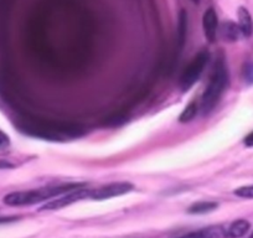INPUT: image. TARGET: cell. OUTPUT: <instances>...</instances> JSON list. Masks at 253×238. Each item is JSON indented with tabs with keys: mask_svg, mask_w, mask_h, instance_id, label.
<instances>
[{
	"mask_svg": "<svg viewBox=\"0 0 253 238\" xmlns=\"http://www.w3.org/2000/svg\"><path fill=\"white\" fill-rule=\"evenodd\" d=\"M228 86V70L223 58H218L215 62L212 74H211L209 84L201 99V113L204 116L211 113L217 103L220 102L221 97L225 93Z\"/></svg>",
	"mask_w": 253,
	"mask_h": 238,
	"instance_id": "1",
	"label": "cell"
},
{
	"mask_svg": "<svg viewBox=\"0 0 253 238\" xmlns=\"http://www.w3.org/2000/svg\"><path fill=\"white\" fill-rule=\"evenodd\" d=\"M84 184H67V185L58 186V188H45L39 190L30 191H18L11 193L4 198V203L9 206H26L35 205V203L42 202L48 198H57L65 193L75 190L79 188H84Z\"/></svg>",
	"mask_w": 253,
	"mask_h": 238,
	"instance_id": "2",
	"label": "cell"
},
{
	"mask_svg": "<svg viewBox=\"0 0 253 238\" xmlns=\"http://www.w3.org/2000/svg\"><path fill=\"white\" fill-rule=\"evenodd\" d=\"M28 134L34 137L42 138L46 140H66L82 135L81 129L77 127H67V125L50 124V123H38V124H29L23 127Z\"/></svg>",
	"mask_w": 253,
	"mask_h": 238,
	"instance_id": "3",
	"label": "cell"
},
{
	"mask_svg": "<svg viewBox=\"0 0 253 238\" xmlns=\"http://www.w3.org/2000/svg\"><path fill=\"white\" fill-rule=\"evenodd\" d=\"M209 60H210V52L208 50H203L185 67L184 72L180 77V87L182 91H189L200 79L204 70L208 66Z\"/></svg>",
	"mask_w": 253,
	"mask_h": 238,
	"instance_id": "4",
	"label": "cell"
},
{
	"mask_svg": "<svg viewBox=\"0 0 253 238\" xmlns=\"http://www.w3.org/2000/svg\"><path fill=\"white\" fill-rule=\"evenodd\" d=\"M91 191L89 189L84 188H79L75 189V190L69 191V193H65L62 195L57 196L56 198H52L51 201H48L46 205H43L40 208L41 211H53V210H60V208L66 207V206L72 205V203L77 202V201L84 200V198H89L91 196Z\"/></svg>",
	"mask_w": 253,
	"mask_h": 238,
	"instance_id": "5",
	"label": "cell"
},
{
	"mask_svg": "<svg viewBox=\"0 0 253 238\" xmlns=\"http://www.w3.org/2000/svg\"><path fill=\"white\" fill-rule=\"evenodd\" d=\"M133 189H134V186L130 183H112L99 189H96V190H92L89 198L96 201L108 200V198H117V196H122L124 194L130 193Z\"/></svg>",
	"mask_w": 253,
	"mask_h": 238,
	"instance_id": "6",
	"label": "cell"
},
{
	"mask_svg": "<svg viewBox=\"0 0 253 238\" xmlns=\"http://www.w3.org/2000/svg\"><path fill=\"white\" fill-rule=\"evenodd\" d=\"M203 28L204 34L209 42H215L216 35L218 31V19L215 9L209 8L203 16Z\"/></svg>",
	"mask_w": 253,
	"mask_h": 238,
	"instance_id": "7",
	"label": "cell"
},
{
	"mask_svg": "<svg viewBox=\"0 0 253 238\" xmlns=\"http://www.w3.org/2000/svg\"><path fill=\"white\" fill-rule=\"evenodd\" d=\"M238 28H240L241 34L245 38H250L253 34V21L250 11L246 8L241 6L238 9Z\"/></svg>",
	"mask_w": 253,
	"mask_h": 238,
	"instance_id": "8",
	"label": "cell"
},
{
	"mask_svg": "<svg viewBox=\"0 0 253 238\" xmlns=\"http://www.w3.org/2000/svg\"><path fill=\"white\" fill-rule=\"evenodd\" d=\"M220 34L221 38L227 42H235L240 39L241 30L238 28L237 24L232 23V21H225L221 24L220 26Z\"/></svg>",
	"mask_w": 253,
	"mask_h": 238,
	"instance_id": "9",
	"label": "cell"
},
{
	"mask_svg": "<svg viewBox=\"0 0 253 238\" xmlns=\"http://www.w3.org/2000/svg\"><path fill=\"white\" fill-rule=\"evenodd\" d=\"M251 223L246 220H237L231 223L227 228L226 237L227 238H241L250 231Z\"/></svg>",
	"mask_w": 253,
	"mask_h": 238,
	"instance_id": "10",
	"label": "cell"
},
{
	"mask_svg": "<svg viewBox=\"0 0 253 238\" xmlns=\"http://www.w3.org/2000/svg\"><path fill=\"white\" fill-rule=\"evenodd\" d=\"M217 207V202H213V201H201V202H196L190 206L187 212L191 213V215H203V213L212 212Z\"/></svg>",
	"mask_w": 253,
	"mask_h": 238,
	"instance_id": "11",
	"label": "cell"
},
{
	"mask_svg": "<svg viewBox=\"0 0 253 238\" xmlns=\"http://www.w3.org/2000/svg\"><path fill=\"white\" fill-rule=\"evenodd\" d=\"M187 33V14L185 10H181L179 14V23H177V43L181 50L186 40Z\"/></svg>",
	"mask_w": 253,
	"mask_h": 238,
	"instance_id": "12",
	"label": "cell"
},
{
	"mask_svg": "<svg viewBox=\"0 0 253 238\" xmlns=\"http://www.w3.org/2000/svg\"><path fill=\"white\" fill-rule=\"evenodd\" d=\"M199 112V107L196 104V102H191L189 106H186V108L182 111V113L180 114L179 117V122L180 123H189L191 122L194 118L196 117Z\"/></svg>",
	"mask_w": 253,
	"mask_h": 238,
	"instance_id": "13",
	"label": "cell"
},
{
	"mask_svg": "<svg viewBox=\"0 0 253 238\" xmlns=\"http://www.w3.org/2000/svg\"><path fill=\"white\" fill-rule=\"evenodd\" d=\"M218 237V228H204V230L190 232L187 235L181 236L179 238H217Z\"/></svg>",
	"mask_w": 253,
	"mask_h": 238,
	"instance_id": "14",
	"label": "cell"
},
{
	"mask_svg": "<svg viewBox=\"0 0 253 238\" xmlns=\"http://www.w3.org/2000/svg\"><path fill=\"white\" fill-rule=\"evenodd\" d=\"M242 75L246 83L253 84V61H247L243 65Z\"/></svg>",
	"mask_w": 253,
	"mask_h": 238,
	"instance_id": "15",
	"label": "cell"
},
{
	"mask_svg": "<svg viewBox=\"0 0 253 238\" xmlns=\"http://www.w3.org/2000/svg\"><path fill=\"white\" fill-rule=\"evenodd\" d=\"M235 195L240 196L243 198H253V185L242 186L235 191Z\"/></svg>",
	"mask_w": 253,
	"mask_h": 238,
	"instance_id": "16",
	"label": "cell"
},
{
	"mask_svg": "<svg viewBox=\"0 0 253 238\" xmlns=\"http://www.w3.org/2000/svg\"><path fill=\"white\" fill-rule=\"evenodd\" d=\"M10 144V140H9V137L4 132L0 130V150L5 149V148L9 147Z\"/></svg>",
	"mask_w": 253,
	"mask_h": 238,
	"instance_id": "17",
	"label": "cell"
},
{
	"mask_svg": "<svg viewBox=\"0 0 253 238\" xmlns=\"http://www.w3.org/2000/svg\"><path fill=\"white\" fill-rule=\"evenodd\" d=\"M245 145L250 148L253 147V132L250 133V134L245 138Z\"/></svg>",
	"mask_w": 253,
	"mask_h": 238,
	"instance_id": "18",
	"label": "cell"
},
{
	"mask_svg": "<svg viewBox=\"0 0 253 238\" xmlns=\"http://www.w3.org/2000/svg\"><path fill=\"white\" fill-rule=\"evenodd\" d=\"M18 220V217H0V223H6L11 222V221Z\"/></svg>",
	"mask_w": 253,
	"mask_h": 238,
	"instance_id": "19",
	"label": "cell"
},
{
	"mask_svg": "<svg viewBox=\"0 0 253 238\" xmlns=\"http://www.w3.org/2000/svg\"><path fill=\"white\" fill-rule=\"evenodd\" d=\"M191 1H193V3H196V4H199V1H200V0H191Z\"/></svg>",
	"mask_w": 253,
	"mask_h": 238,
	"instance_id": "20",
	"label": "cell"
},
{
	"mask_svg": "<svg viewBox=\"0 0 253 238\" xmlns=\"http://www.w3.org/2000/svg\"><path fill=\"white\" fill-rule=\"evenodd\" d=\"M250 238H253V233H252V235H251V237Z\"/></svg>",
	"mask_w": 253,
	"mask_h": 238,
	"instance_id": "21",
	"label": "cell"
}]
</instances>
